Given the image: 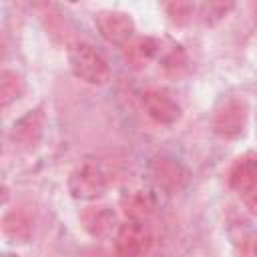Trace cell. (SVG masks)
I'll return each mask as SVG.
<instances>
[{
	"label": "cell",
	"mask_w": 257,
	"mask_h": 257,
	"mask_svg": "<svg viewBox=\"0 0 257 257\" xmlns=\"http://www.w3.org/2000/svg\"><path fill=\"white\" fill-rule=\"evenodd\" d=\"M249 122V104L241 96L225 98L213 114V131L225 141H235L245 135Z\"/></svg>",
	"instance_id": "cell-3"
},
{
	"label": "cell",
	"mask_w": 257,
	"mask_h": 257,
	"mask_svg": "<svg viewBox=\"0 0 257 257\" xmlns=\"http://www.w3.org/2000/svg\"><path fill=\"white\" fill-rule=\"evenodd\" d=\"M165 12L171 18V22H175L177 26H183V24H189L193 20L195 4H191V2H171V4L165 6Z\"/></svg>",
	"instance_id": "cell-17"
},
{
	"label": "cell",
	"mask_w": 257,
	"mask_h": 257,
	"mask_svg": "<svg viewBox=\"0 0 257 257\" xmlns=\"http://www.w3.org/2000/svg\"><path fill=\"white\" fill-rule=\"evenodd\" d=\"M161 64H163V70L169 76H181L187 68V54L181 46H173L169 52H165Z\"/></svg>",
	"instance_id": "cell-16"
},
{
	"label": "cell",
	"mask_w": 257,
	"mask_h": 257,
	"mask_svg": "<svg viewBox=\"0 0 257 257\" xmlns=\"http://www.w3.org/2000/svg\"><path fill=\"white\" fill-rule=\"evenodd\" d=\"M110 187L108 171L98 163H82L68 175V191L78 201H98Z\"/></svg>",
	"instance_id": "cell-1"
},
{
	"label": "cell",
	"mask_w": 257,
	"mask_h": 257,
	"mask_svg": "<svg viewBox=\"0 0 257 257\" xmlns=\"http://www.w3.org/2000/svg\"><path fill=\"white\" fill-rule=\"evenodd\" d=\"M251 8H253V16H255V20H257V4H253Z\"/></svg>",
	"instance_id": "cell-19"
},
{
	"label": "cell",
	"mask_w": 257,
	"mask_h": 257,
	"mask_svg": "<svg viewBox=\"0 0 257 257\" xmlns=\"http://www.w3.org/2000/svg\"><path fill=\"white\" fill-rule=\"evenodd\" d=\"M241 201H243V205L247 207V211L257 217V187H253L251 191L243 193V195H241Z\"/></svg>",
	"instance_id": "cell-18"
},
{
	"label": "cell",
	"mask_w": 257,
	"mask_h": 257,
	"mask_svg": "<svg viewBox=\"0 0 257 257\" xmlns=\"http://www.w3.org/2000/svg\"><path fill=\"white\" fill-rule=\"evenodd\" d=\"M116 257H147L153 247V235L143 221H124L118 225L114 237Z\"/></svg>",
	"instance_id": "cell-5"
},
{
	"label": "cell",
	"mask_w": 257,
	"mask_h": 257,
	"mask_svg": "<svg viewBox=\"0 0 257 257\" xmlns=\"http://www.w3.org/2000/svg\"><path fill=\"white\" fill-rule=\"evenodd\" d=\"M4 257H18V255H14V253H6Z\"/></svg>",
	"instance_id": "cell-20"
},
{
	"label": "cell",
	"mask_w": 257,
	"mask_h": 257,
	"mask_svg": "<svg viewBox=\"0 0 257 257\" xmlns=\"http://www.w3.org/2000/svg\"><path fill=\"white\" fill-rule=\"evenodd\" d=\"M72 74L86 84H104L110 78V66L104 56L86 42H78L68 52Z\"/></svg>",
	"instance_id": "cell-2"
},
{
	"label": "cell",
	"mask_w": 257,
	"mask_h": 257,
	"mask_svg": "<svg viewBox=\"0 0 257 257\" xmlns=\"http://www.w3.org/2000/svg\"><path fill=\"white\" fill-rule=\"evenodd\" d=\"M44 128H46V114H44L42 106L26 110L20 118L14 120L10 133H8L10 145L20 153H32L40 145V141L44 137Z\"/></svg>",
	"instance_id": "cell-4"
},
{
	"label": "cell",
	"mask_w": 257,
	"mask_h": 257,
	"mask_svg": "<svg viewBox=\"0 0 257 257\" xmlns=\"http://www.w3.org/2000/svg\"><path fill=\"white\" fill-rule=\"evenodd\" d=\"M2 235L12 245H24L32 237V223L20 209H12L2 217Z\"/></svg>",
	"instance_id": "cell-12"
},
{
	"label": "cell",
	"mask_w": 257,
	"mask_h": 257,
	"mask_svg": "<svg viewBox=\"0 0 257 257\" xmlns=\"http://www.w3.org/2000/svg\"><path fill=\"white\" fill-rule=\"evenodd\" d=\"M80 223L84 227V231L94 237V239H106V237H114L116 229H118V221H116V213L114 209H110L108 205H92L86 207L80 213Z\"/></svg>",
	"instance_id": "cell-8"
},
{
	"label": "cell",
	"mask_w": 257,
	"mask_h": 257,
	"mask_svg": "<svg viewBox=\"0 0 257 257\" xmlns=\"http://www.w3.org/2000/svg\"><path fill=\"white\" fill-rule=\"evenodd\" d=\"M94 26L98 34L114 46H126L135 38V22L131 14L120 10H100L94 14Z\"/></svg>",
	"instance_id": "cell-6"
},
{
	"label": "cell",
	"mask_w": 257,
	"mask_h": 257,
	"mask_svg": "<svg viewBox=\"0 0 257 257\" xmlns=\"http://www.w3.org/2000/svg\"><path fill=\"white\" fill-rule=\"evenodd\" d=\"M24 92V80L20 76V72L4 68L0 72V106L6 108L10 106L14 100H18Z\"/></svg>",
	"instance_id": "cell-14"
},
{
	"label": "cell",
	"mask_w": 257,
	"mask_h": 257,
	"mask_svg": "<svg viewBox=\"0 0 257 257\" xmlns=\"http://www.w3.org/2000/svg\"><path fill=\"white\" fill-rule=\"evenodd\" d=\"M229 185L239 193V197L253 187H257V153H247L235 159L229 169Z\"/></svg>",
	"instance_id": "cell-10"
},
{
	"label": "cell",
	"mask_w": 257,
	"mask_h": 257,
	"mask_svg": "<svg viewBox=\"0 0 257 257\" xmlns=\"http://www.w3.org/2000/svg\"><path fill=\"white\" fill-rule=\"evenodd\" d=\"M235 8L233 2H205L199 8V18L205 26H215L219 24L231 10Z\"/></svg>",
	"instance_id": "cell-15"
},
{
	"label": "cell",
	"mask_w": 257,
	"mask_h": 257,
	"mask_svg": "<svg viewBox=\"0 0 257 257\" xmlns=\"http://www.w3.org/2000/svg\"><path fill=\"white\" fill-rule=\"evenodd\" d=\"M122 213L133 221H143L157 211V197L147 189H131L120 197Z\"/></svg>",
	"instance_id": "cell-11"
},
{
	"label": "cell",
	"mask_w": 257,
	"mask_h": 257,
	"mask_svg": "<svg viewBox=\"0 0 257 257\" xmlns=\"http://www.w3.org/2000/svg\"><path fill=\"white\" fill-rule=\"evenodd\" d=\"M143 108L159 124H175L183 114L181 104L175 98H171L167 92L157 88L143 92Z\"/></svg>",
	"instance_id": "cell-7"
},
{
	"label": "cell",
	"mask_w": 257,
	"mask_h": 257,
	"mask_svg": "<svg viewBox=\"0 0 257 257\" xmlns=\"http://www.w3.org/2000/svg\"><path fill=\"white\" fill-rule=\"evenodd\" d=\"M151 175H153V181L157 183V187L163 189L165 193L181 191L187 181V173H185L183 165L169 157L155 159L151 163Z\"/></svg>",
	"instance_id": "cell-9"
},
{
	"label": "cell",
	"mask_w": 257,
	"mask_h": 257,
	"mask_svg": "<svg viewBox=\"0 0 257 257\" xmlns=\"http://www.w3.org/2000/svg\"><path fill=\"white\" fill-rule=\"evenodd\" d=\"M161 54V42L157 38L151 36H141V38H133L126 46H124V56L131 62V66L135 68H143L147 66L153 58H157Z\"/></svg>",
	"instance_id": "cell-13"
}]
</instances>
